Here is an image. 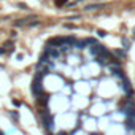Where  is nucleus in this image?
Returning a JSON list of instances; mask_svg holds the SVG:
<instances>
[{"label":"nucleus","instance_id":"nucleus-4","mask_svg":"<svg viewBox=\"0 0 135 135\" xmlns=\"http://www.w3.org/2000/svg\"><path fill=\"white\" fill-rule=\"evenodd\" d=\"M65 2H67V0H57L56 3H57V5H62V3H65Z\"/></svg>","mask_w":135,"mask_h":135},{"label":"nucleus","instance_id":"nucleus-3","mask_svg":"<svg viewBox=\"0 0 135 135\" xmlns=\"http://www.w3.org/2000/svg\"><path fill=\"white\" fill-rule=\"evenodd\" d=\"M126 127H127L129 130L135 129V119H132V118H127V121H126Z\"/></svg>","mask_w":135,"mask_h":135},{"label":"nucleus","instance_id":"nucleus-1","mask_svg":"<svg viewBox=\"0 0 135 135\" xmlns=\"http://www.w3.org/2000/svg\"><path fill=\"white\" fill-rule=\"evenodd\" d=\"M124 111H126V114H127V118L135 119V107H133V103H129V105L124 108Z\"/></svg>","mask_w":135,"mask_h":135},{"label":"nucleus","instance_id":"nucleus-2","mask_svg":"<svg viewBox=\"0 0 135 135\" xmlns=\"http://www.w3.org/2000/svg\"><path fill=\"white\" fill-rule=\"evenodd\" d=\"M43 122H45V126H46V129H48V130H52V129H54L52 118H49V116H45V118H43Z\"/></svg>","mask_w":135,"mask_h":135}]
</instances>
